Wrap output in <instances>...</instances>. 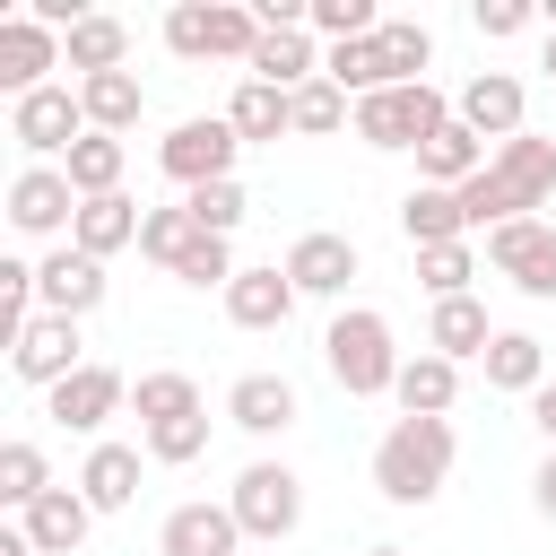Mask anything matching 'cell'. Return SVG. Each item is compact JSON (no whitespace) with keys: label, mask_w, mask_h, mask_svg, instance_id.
I'll list each match as a JSON object with an SVG mask.
<instances>
[{"label":"cell","mask_w":556,"mask_h":556,"mask_svg":"<svg viewBox=\"0 0 556 556\" xmlns=\"http://www.w3.org/2000/svg\"><path fill=\"white\" fill-rule=\"evenodd\" d=\"M469 17H478V35H486V43H504V35H530V26H539V9H530V0H478Z\"/></svg>","instance_id":"obj_41"},{"label":"cell","mask_w":556,"mask_h":556,"mask_svg":"<svg viewBox=\"0 0 556 556\" xmlns=\"http://www.w3.org/2000/svg\"><path fill=\"white\" fill-rule=\"evenodd\" d=\"M35 313H43L35 304V261H0V348H17Z\"/></svg>","instance_id":"obj_40"},{"label":"cell","mask_w":556,"mask_h":556,"mask_svg":"<svg viewBox=\"0 0 556 556\" xmlns=\"http://www.w3.org/2000/svg\"><path fill=\"white\" fill-rule=\"evenodd\" d=\"M530 426H539V434H547V452H556V382H547V391H530Z\"/></svg>","instance_id":"obj_43"},{"label":"cell","mask_w":556,"mask_h":556,"mask_svg":"<svg viewBox=\"0 0 556 556\" xmlns=\"http://www.w3.org/2000/svg\"><path fill=\"white\" fill-rule=\"evenodd\" d=\"M122 400H130V382H122L113 365H78L70 382H52V391H43V417H52V426H70V434H96Z\"/></svg>","instance_id":"obj_16"},{"label":"cell","mask_w":556,"mask_h":556,"mask_svg":"<svg viewBox=\"0 0 556 556\" xmlns=\"http://www.w3.org/2000/svg\"><path fill=\"white\" fill-rule=\"evenodd\" d=\"M226 122H235V139H243V148H261V139H287V130H295V96H287V87H261V78H243V87L226 96Z\"/></svg>","instance_id":"obj_30"},{"label":"cell","mask_w":556,"mask_h":556,"mask_svg":"<svg viewBox=\"0 0 556 556\" xmlns=\"http://www.w3.org/2000/svg\"><path fill=\"white\" fill-rule=\"evenodd\" d=\"M9 139L26 148V165H61L78 139H87V104H78V78H52L35 96L9 104Z\"/></svg>","instance_id":"obj_6"},{"label":"cell","mask_w":556,"mask_h":556,"mask_svg":"<svg viewBox=\"0 0 556 556\" xmlns=\"http://www.w3.org/2000/svg\"><path fill=\"white\" fill-rule=\"evenodd\" d=\"M182 208H191V217H200L208 235H226V243H235V226L252 217V191H243V182L226 174V182H200V191H182Z\"/></svg>","instance_id":"obj_38"},{"label":"cell","mask_w":556,"mask_h":556,"mask_svg":"<svg viewBox=\"0 0 556 556\" xmlns=\"http://www.w3.org/2000/svg\"><path fill=\"white\" fill-rule=\"evenodd\" d=\"M426 348H434V356H452V365L486 356V348H495V321H486V304H478V295H443V304L426 313Z\"/></svg>","instance_id":"obj_26"},{"label":"cell","mask_w":556,"mask_h":556,"mask_svg":"<svg viewBox=\"0 0 556 556\" xmlns=\"http://www.w3.org/2000/svg\"><path fill=\"white\" fill-rule=\"evenodd\" d=\"M547 200H556V139H539V130L504 139V148L486 156V174L460 182L469 235H495V226H513V217H539Z\"/></svg>","instance_id":"obj_1"},{"label":"cell","mask_w":556,"mask_h":556,"mask_svg":"<svg viewBox=\"0 0 556 556\" xmlns=\"http://www.w3.org/2000/svg\"><path fill=\"white\" fill-rule=\"evenodd\" d=\"M547 26H556V0H547Z\"/></svg>","instance_id":"obj_47"},{"label":"cell","mask_w":556,"mask_h":556,"mask_svg":"<svg viewBox=\"0 0 556 556\" xmlns=\"http://www.w3.org/2000/svg\"><path fill=\"white\" fill-rule=\"evenodd\" d=\"M78 104H87V130L122 139V130H139V113H148V87H139L130 70H104V78H78Z\"/></svg>","instance_id":"obj_29"},{"label":"cell","mask_w":556,"mask_h":556,"mask_svg":"<svg viewBox=\"0 0 556 556\" xmlns=\"http://www.w3.org/2000/svg\"><path fill=\"white\" fill-rule=\"evenodd\" d=\"M156 547H165V556H235V547H243V530H235V513H226V504H208V495H200V504H174V513H165Z\"/></svg>","instance_id":"obj_22"},{"label":"cell","mask_w":556,"mask_h":556,"mask_svg":"<svg viewBox=\"0 0 556 556\" xmlns=\"http://www.w3.org/2000/svg\"><path fill=\"white\" fill-rule=\"evenodd\" d=\"M261 17L243 0H174L165 9V52L174 61H252Z\"/></svg>","instance_id":"obj_4"},{"label":"cell","mask_w":556,"mask_h":556,"mask_svg":"<svg viewBox=\"0 0 556 556\" xmlns=\"http://www.w3.org/2000/svg\"><path fill=\"white\" fill-rule=\"evenodd\" d=\"M374 43H382V70H391V87H426V61H434V35H426V17H382V26H374Z\"/></svg>","instance_id":"obj_34"},{"label":"cell","mask_w":556,"mask_h":556,"mask_svg":"<svg viewBox=\"0 0 556 556\" xmlns=\"http://www.w3.org/2000/svg\"><path fill=\"white\" fill-rule=\"evenodd\" d=\"M122 165H130V139H104V130H87V139L61 156V174H70L78 200H113V191H122Z\"/></svg>","instance_id":"obj_32"},{"label":"cell","mask_w":556,"mask_h":556,"mask_svg":"<svg viewBox=\"0 0 556 556\" xmlns=\"http://www.w3.org/2000/svg\"><path fill=\"white\" fill-rule=\"evenodd\" d=\"M400 235H408L417 252H434V243H469V217H460V191H434V182H417V191L400 200Z\"/></svg>","instance_id":"obj_31"},{"label":"cell","mask_w":556,"mask_h":556,"mask_svg":"<svg viewBox=\"0 0 556 556\" xmlns=\"http://www.w3.org/2000/svg\"><path fill=\"white\" fill-rule=\"evenodd\" d=\"M35 304L61 313V321H87V313L104 304V261H87L78 243H52V252L35 261Z\"/></svg>","instance_id":"obj_12"},{"label":"cell","mask_w":556,"mask_h":556,"mask_svg":"<svg viewBox=\"0 0 556 556\" xmlns=\"http://www.w3.org/2000/svg\"><path fill=\"white\" fill-rule=\"evenodd\" d=\"M35 495H52V460H43V443H0V504L9 513H26Z\"/></svg>","instance_id":"obj_36"},{"label":"cell","mask_w":556,"mask_h":556,"mask_svg":"<svg viewBox=\"0 0 556 556\" xmlns=\"http://www.w3.org/2000/svg\"><path fill=\"white\" fill-rule=\"evenodd\" d=\"M17 530L35 539V556H78L87 530H96V504H87L78 486H52V495H35V504L17 513Z\"/></svg>","instance_id":"obj_19"},{"label":"cell","mask_w":556,"mask_h":556,"mask_svg":"<svg viewBox=\"0 0 556 556\" xmlns=\"http://www.w3.org/2000/svg\"><path fill=\"white\" fill-rule=\"evenodd\" d=\"M70 486H78L96 513H130V504H139V443H96Z\"/></svg>","instance_id":"obj_24"},{"label":"cell","mask_w":556,"mask_h":556,"mask_svg":"<svg viewBox=\"0 0 556 556\" xmlns=\"http://www.w3.org/2000/svg\"><path fill=\"white\" fill-rule=\"evenodd\" d=\"M226 513H235L243 539H295V521H304V478H295L287 460H252V469L226 486Z\"/></svg>","instance_id":"obj_7"},{"label":"cell","mask_w":556,"mask_h":556,"mask_svg":"<svg viewBox=\"0 0 556 556\" xmlns=\"http://www.w3.org/2000/svg\"><path fill=\"white\" fill-rule=\"evenodd\" d=\"M478 365H486V391H521V400L547 391V348H539L530 330H495V348H486Z\"/></svg>","instance_id":"obj_33"},{"label":"cell","mask_w":556,"mask_h":556,"mask_svg":"<svg viewBox=\"0 0 556 556\" xmlns=\"http://www.w3.org/2000/svg\"><path fill=\"white\" fill-rule=\"evenodd\" d=\"M452 113H460L478 139H495V148H504V139H521V130H530V87H521L513 70H478V78L452 96Z\"/></svg>","instance_id":"obj_11"},{"label":"cell","mask_w":556,"mask_h":556,"mask_svg":"<svg viewBox=\"0 0 556 556\" xmlns=\"http://www.w3.org/2000/svg\"><path fill=\"white\" fill-rule=\"evenodd\" d=\"M486 261H495V278H513L521 295L556 304V226H547V217H513V226H495V235H486Z\"/></svg>","instance_id":"obj_10"},{"label":"cell","mask_w":556,"mask_h":556,"mask_svg":"<svg viewBox=\"0 0 556 556\" xmlns=\"http://www.w3.org/2000/svg\"><path fill=\"white\" fill-rule=\"evenodd\" d=\"M235 156H243V139H235V122H226V113H191V122H174V130L156 139V165H165V182H182V191L226 182V174H235Z\"/></svg>","instance_id":"obj_8"},{"label":"cell","mask_w":556,"mask_h":556,"mask_svg":"<svg viewBox=\"0 0 556 556\" xmlns=\"http://www.w3.org/2000/svg\"><path fill=\"white\" fill-rule=\"evenodd\" d=\"M365 556H408V547H365Z\"/></svg>","instance_id":"obj_46"},{"label":"cell","mask_w":556,"mask_h":556,"mask_svg":"<svg viewBox=\"0 0 556 556\" xmlns=\"http://www.w3.org/2000/svg\"><path fill=\"white\" fill-rule=\"evenodd\" d=\"M52 70H61V35L35 26L26 9L0 17V96L17 104V96H35V87H52Z\"/></svg>","instance_id":"obj_14"},{"label":"cell","mask_w":556,"mask_h":556,"mask_svg":"<svg viewBox=\"0 0 556 556\" xmlns=\"http://www.w3.org/2000/svg\"><path fill=\"white\" fill-rule=\"evenodd\" d=\"M486 156H495V148H486V139H478V130L452 113V122H443V130L417 148V182H434V191H460V182H478V174H486Z\"/></svg>","instance_id":"obj_20"},{"label":"cell","mask_w":556,"mask_h":556,"mask_svg":"<svg viewBox=\"0 0 556 556\" xmlns=\"http://www.w3.org/2000/svg\"><path fill=\"white\" fill-rule=\"evenodd\" d=\"M139 226H148V208H139L130 191H113V200H78L70 243H78L87 261H113V252H130V243H139Z\"/></svg>","instance_id":"obj_23"},{"label":"cell","mask_w":556,"mask_h":556,"mask_svg":"<svg viewBox=\"0 0 556 556\" xmlns=\"http://www.w3.org/2000/svg\"><path fill=\"white\" fill-rule=\"evenodd\" d=\"M130 408H139V434H148V426H182V417H208L200 382H191V374H174V365H148V374L130 382Z\"/></svg>","instance_id":"obj_28"},{"label":"cell","mask_w":556,"mask_h":556,"mask_svg":"<svg viewBox=\"0 0 556 556\" xmlns=\"http://www.w3.org/2000/svg\"><path fill=\"white\" fill-rule=\"evenodd\" d=\"M530 504H539V521H556V452L539 460V478H530Z\"/></svg>","instance_id":"obj_42"},{"label":"cell","mask_w":556,"mask_h":556,"mask_svg":"<svg viewBox=\"0 0 556 556\" xmlns=\"http://www.w3.org/2000/svg\"><path fill=\"white\" fill-rule=\"evenodd\" d=\"M243 78H261V87H313L321 78V35L313 26H261V43H252V61H243Z\"/></svg>","instance_id":"obj_17"},{"label":"cell","mask_w":556,"mask_h":556,"mask_svg":"<svg viewBox=\"0 0 556 556\" xmlns=\"http://www.w3.org/2000/svg\"><path fill=\"white\" fill-rule=\"evenodd\" d=\"M443 122H452V96L426 78V87H382V96H365L348 130H356L365 148H382V156H391V148H426Z\"/></svg>","instance_id":"obj_5"},{"label":"cell","mask_w":556,"mask_h":556,"mask_svg":"<svg viewBox=\"0 0 556 556\" xmlns=\"http://www.w3.org/2000/svg\"><path fill=\"white\" fill-rule=\"evenodd\" d=\"M391 400H400V417H452V400H460V365L434 356V348H417V356L400 365Z\"/></svg>","instance_id":"obj_27"},{"label":"cell","mask_w":556,"mask_h":556,"mask_svg":"<svg viewBox=\"0 0 556 556\" xmlns=\"http://www.w3.org/2000/svg\"><path fill=\"white\" fill-rule=\"evenodd\" d=\"M452 460H460L452 417H391L374 443V486H382V504H434Z\"/></svg>","instance_id":"obj_2"},{"label":"cell","mask_w":556,"mask_h":556,"mask_svg":"<svg viewBox=\"0 0 556 556\" xmlns=\"http://www.w3.org/2000/svg\"><path fill=\"white\" fill-rule=\"evenodd\" d=\"M295 417H304V400H295L287 374H235V382H226V426H243V434L269 443V434H287Z\"/></svg>","instance_id":"obj_18"},{"label":"cell","mask_w":556,"mask_h":556,"mask_svg":"<svg viewBox=\"0 0 556 556\" xmlns=\"http://www.w3.org/2000/svg\"><path fill=\"white\" fill-rule=\"evenodd\" d=\"M348 122H356V96H348V87H330V78L295 87V139H330V130H348Z\"/></svg>","instance_id":"obj_37"},{"label":"cell","mask_w":556,"mask_h":556,"mask_svg":"<svg viewBox=\"0 0 556 556\" xmlns=\"http://www.w3.org/2000/svg\"><path fill=\"white\" fill-rule=\"evenodd\" d=\"M539 70H547V78H556V26H547V43H539Z\"/></svg>","instance_id":"obj_45"},{"label":"cell","mask_w":556,"mask_h":556,"mask_svg":"<svg viewBox=\"0 0 556 556\" xmlns=\"http://www.w3.org/2000/svg\"><path fill=\"white\" fill-rule=\"evenodd\" d=\"M78 365H87V339H78V321H61V313H35V321H26V339L9 348V374H17V382H35V391L70 382Z\"/></svg>","instance_id":"obj_13"},{"label":"cell","mask_w":556,"mask_h":556,"mask_svg":"<svg viewBox=\"0 0 556 556\" xmlns=\"http://www.w3.org/2000/svg\"><path fill=\"white\" fill-rule=\"evenodd\" d=\"M200 235H208V226H200V217L174 200V208H148V226H139V252H148V261L174 278V269L191 261V243H200Z\"/></svg>","instance_id":"obj_35"},{"label":"cell","mask_w":556,"mask_h":556,"mask_svg":"<svg viewBox=\"0 0 556 556\" xmlns=\"http://www.w3.org/2000/svg\"><path fill=\"white\" fill-rule=\"evenodd\" d=\"M61 70H78V78L130 70V26H122V17H104V9H87V17L61 35Z\"/></svg>","instance_id":"obj_25"},{"label":"cell","mask_w":556,"mask_h":556,"mask_svg":"<svg viewBox=\"0 0 556 556\" xmlns=\"http://www.w3.org/2000/svg\"><path fill=\"white\" fill-rule=\"evenodd\" d=\"M9 226L35 235V243H70V226H78L70 174H61V165H17V174H9Z\"/></svg>","instance_id":"obj_9"},{"label":"cell","mask_w":556,"mask_h":556,"mask_svg":"<svg viewBox=\"0 0 556 556\" xmlns=\"http://www.w3.org/2000/svg\"><path fill=\"white\" fill-rule=\"evenodd\" d=\"M0 556H35V539L26 530H0Z\"/></svg>","instance_id":"obj_44"},{"label":"cell","mask_w":556,"mask_h":556,"mask_svg":"<svg viewBox=\"0 0 556 556\" xmlns=\"http://www.w3.org/2000/svg\"><path fill=\"white\" fill-rule=\"evenodd\" d=\"M287 313H295V278L269 261V269H235V287H226V321L235 330H287Z\"/></svg>","instance_id":"obj_21"},{"label":"cell","mask_w":556,"mask_h":556,"mask_svg":"<svg viewBox=\"0 0 556 556\" xmlns=\"http://www.w3.org/2000/svg\"><path fill=\"white\" fill-rule=\"evenodd\" d=\"M278 269L295 278V295H321V304H330V295H348V278H356L365 261H356V243H348V235L313 226V235H295V243H287V261H278Z\"/></svg>","instance_id":"obj_15"},{"label":"cell","mask_w":556,"mask_h":556,"mask_svg":"<svg viewBox=\"0 0 556 556\" xmlns=\"http://www.w3.org/2000/svg\"><path fill=\"white\" fill-rule=\"evenodd\" d=\"M321 365H330V382L348 391V400H382L391 382H400V339H391V313L382 304H339L330 313V330H321Z\"/></svg>","instance_id":"obj_3"},{"label":"cell","mask_w":556,"mask_h":556,"mask_svg":"<svg viewBox=\"0 0 556 556\" xmlns=\"http://www.w3.org/2000/svg\"><path fill=\"white\" fill-rule=\"evenodd\" d=\"M469 278H478V243H434V252H417V287L443 304V295H469Z\"/></svg>","instance_id":"obj_39"}]
</instances>
